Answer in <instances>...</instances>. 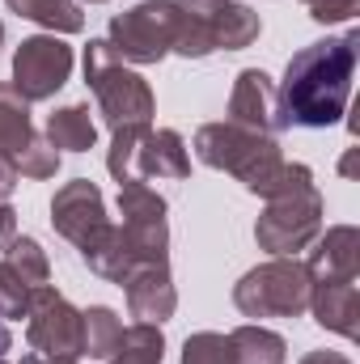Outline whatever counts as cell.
<instances>
[{"instance_id":"obj_17","label":"cell","mask_w":360,"mask_h":364,"mask_svg":"<svg viewBox=\"0 0 360 364\" xmlns=\"http://www.w3.org/2000/svg\"><path fill=\"white\" fill-rule=\"evenodd\" d=\"M81 263L90 267L97 279H110V284H119L123 275L136 267V255H132V242H127V233L119 229V225H110L97 242H93L90 250H81Z\"/></svg>"},{"instance_id":"obj_10","label":"cell","mask_w":360,"mask_h":364,"mask_svg":"<svg viewBox=\"0 0 360 364\" xmlns=\"http://www.w3.org/2000/svg\"><path fill=\"white\" fill-rule=\"evenodd\" d=\"M110 225L115 220L106 216V199H102L97 182L73 178L55 191V199H51V229L64 242H73L77 250H90Z\"/></svg>"},{"instance_id":"obj_13","label":"cell","mask_w":360,"mask_h":364,"mask_svg":"<svg viewBox=\"0 0 360 364\" xmlns=\"http://www.w3.org/2000/svg\"><path fill=\"white\" fill-rule=\"evenodd\" d=\"M305 272L314 284H339L360 275V229L356 225H331L327 233H318L309 242V259Z\"/></svg>"},{"instance_id":"obj_11","label":"cell","mask_w":360,"mask_h":364,"mask_svg":"<svg viewBox=\"0 0 360 364\" xmlns=\"http://www.w3.org/2000/svg\"><path fill=\"white\" fill-rule=\"evenodd\" d=\"M229 123L250 127V132H263V136L284 132L280 97H275V81H271L263 68H242V73L233 77V93H229Z\"/></svg>"},{"instance_id":"obj_7","label":"cell","mask_w":360,"mask_h":364,"mask_svg":"<svg viewBox=\"0 0 360 364\" xmlns=\"http://www.w3.org/2000/svg\"><path fill=\"white\" fill-rule=\"evenodd\" d=\"M179 38V4L174 0H140L110 17L106 43L123 64H162Z\"/></svg>"},{"instance_id":"obj_16","label":"cell","mask_w":360,"mask_h":364,"mask_svg":"<svg viewBox=\"0 0 360 364\" xmlns=\"http://www.w3.org/2000/svg\"><path fill=\"white\" fill-rule=\"evenodd\" d=\"M47 140L51 149L60 153H90L97 144V123H93V110L73 102V106H60L55 114H47Z\"/></svg>"},{"instance_id":"obj_35","label":"cell","mask_w":360,"mask_h":364,"mask_svg":"<svg viewBox=\"0 0 360 364\" xmlns=\"http://www.w3.org/2000/svg\"><path fill=\"white\" fill-rule=\"evenodd\" d=\"M90 4H106V0H90Z\"/></svg>"},{"instance_id":"obj_23","label":"cell","mask_w":360,"mask_h":364,"mask_svg":"<svg viewBox=\"0 0 360 364\" xmlns=\"http://www.w3.org/2000/svg\"><path fill=\"white\" fill-rule=\"evenodd\" d=\"M162 356H166V335H162V326L136 322V326L123 331V339H119L110 364H162Z\"/></svg>"},{"instance_id":"obj_24","label":"cell","mask_w":360,"mask_h":364,"mask_svg":"<svg viewBox=\"0 0 360 364\" xmlns=\"http://www.w3.org/2000/svg\"><path fill=\"white\" fill-rule=\"evenodd\" d=\"M4 255H9L4 263L21 275L30 288H38V284H47V279H51V259H47V250H43L34 237H13V246H9Z\"/></svg>"},{"instance_id":"obj_14","label":"cell","mask_w":360,"mask_h":364,"mask_svg":"<svg viewBox=\"0 0 360 364\" xmlns=\"http://www.w3.org/2000/svg\"><path fill=\"white\" fill-rule=\"evenodd\" d=\"M191 174V157H186V140L174 127H144L136 140V157H132V178H186Z\"/></svg>"},{"instance_id":"obj_4","label":"cell","mask_w":360,"mask_h":364,"mask_svg":"<svg viewBox=\"0 0 360 364\" xmlns=\"http://www.w3.org/2000/svg\"><path fill=\"white\" fill-rule=\"evenodd\" d=\"M81 64H85V85H90L93 97H97V114H102V123H106L110 132H119V127H144V123L153 119L157 97L149 90V81H144L140 73H132V68L110 51L106 38H90Z\"/></svg>"},{"instance_id":"obj_18","label":"cell","mask_w":360,"mask_h":364,"mask_svg":"<svg viewBox=\"0 0 360 364\" xmlns=\"http://www.w3.org/2000/svg\"><path fill=\"white\" fill-rule=\"evenodd\" d=\"M9 13L51 30V34H81L85 30V13L77 0H4Z\"/></svg>"},{"instance_id":"obj_12","label":"cell","mask_w":360,"mask_h":364,"mask_svg":"<svg viewBox=\"0 0 360 364\" xmlns=\"http://www.w3.org/2000/svg\"><path fill=\"white\" fill-rule=\"evenodd\" d=\"M119 288L127 292V309L140 322H170L179 309V288L170 279V263H136L132 272L119 279Z\"/></svg>"},{"instance_id":"obj_3","label":"cell","mask_w":360,"mask_h":364,"mask_svg":"<svg viewBox=\"0 0 360 364\" xmlns=\"http://www.w3.org/2000/svg\"><path fill=\"white\" fill-rule=\"evenodd\" d=\"M179 4V38L174 51L182 60H208L212 51H246L263 21L242 0H174Z\"/></svg>"},{"instance_id":"obj_28","label":"cell","mask_w":360,"mask_h":364,"mask_svg":"<svg viewBox=\"0 0 360 364\" xmlns=\"http://www.w3.org/2000/svg\"><path fill=\"white\" fill-rule=\"evenodd\" d=\"M309 9V17L318 26H339V21H352L360 13V0H301Z\"/></svg>"},{"instance_id":"obj_1","label":"cell","mask_w":360,"mask_h":364,"mask_svg":"<svg viewBox=\"0 0 360 364\" xmlns=\"http://www.w3.org/2000/svg\"><path fill=\"white\" fill-rule=\"evenodd\" d=\"M356 60H360L356 30H348L344 38H322V43L301 47L288 60L284 81L275 85L284 127H309V132L335 127L348 110V97H352Z\"/></svg>"},{"instance_id":"obj_20","label":"cell","mask_w":360,"mask_h":364,"mask_svg":"<svg viewBox=\"0 0 360 364\" xmlns=\"http://www.w3.org/2000/svg\"><path fill=\"white\" fill-rule=\"evenodd\" d=\"M229 352H233V364H284L288 360V343L284 335H275L268 326H238L229 335Z\"/></svg>"},{"instance_id":"obj_21","label":"cell","mask_w":360,"mask_h":364,"mask_svg":"<svg viewBox=\"0 0 360 364\" xmlns=\"http://www.w3.org/2000/svg\"><path fill=\"white\" fill-rule=\"evenodd\" d=\"M34 136L30 127V102L13 90V81H0V157H17L26 140Z\"/></svg>"},{"instance_id":"obj_32","label":"cell","mask_w":360,"mask_h":364,"mask_svg":"<svg viewBox=\"0 0 360 364\" xmlns=\"http://www.w3.org/2000/svg\"><path fill=\"white\" fill-rule=\"evenodd\" d=\"M9 352H13V335H9V326L0 318V364H9Z\"/></svg>"},{"instance_id":"obj_30","label":"cell","mask_w":360,"mask_h":364,"mask_svg":"<svg viewBox=\"0 0 360 364\" xmlns=\"http://www.w3.org/2000/svg\"><path fill=\"white\" fill-rule=\"evenodd\" d=\"M17 178H21V174H17V166H13L9 157H0V203H4L9 195H13V186H17Z\"/></svg>"},{"instance_id":"obj_25","label":"cell","mask_w":360,"mask_h":364,"mask_svg":"<svg viewBox=\"0 0 360 364\" xmlns=\"http://www.w3.org/2000/svg\"><path fill=\"white\" fill-rule=\"evenodd\" d=\"M13 166H17V174H21V178H38V182H43V178H55V170H60V153L51 149V140H47V136H38V132H34V136L26 140V149L13 157Z\"/></svg>"},{"instance_id":"obj_27","label":"cell","mask_w":360,"mask_h":364,"mask_svg":"<svg viewBox=\"0 0 360 364\" xmlns=\"http://www.w3.org/2000/svg\"><path fill=\"white\" fill-rule=\"evenodd\" d=\"M26 305H30V284L9 263H0V318H26Z\"/></svg>"},{"instance_id":"obj_31","label":"cell","mask_w":360,"mask_h":364,"mask_svg":"<svg viewBox=\"0 0 360 364\" xmlns=\"http://www.w3.org/2000/svg\"><path fill=\"white\" fill-rule=\"evenodd\" d=\"M297 364H352V360H348L344 352H327V348H322V352H305Z\"/></svg>"},{"instance_id":"obj_22","label":"cell","mask_w":360,"mask_h":364,"mask_svg":"<svg viewBox=\"0 0 360 364\" xmlns=\"http://www.w3.org/2000/svg\"><path fill=\"white\" fill-rule=\"evenodd\" d=\"M166 212H170V203L149 182L140 178L119 182V216H123V225H166Z\"/></svg>"},{"instance_id":"obj_5","label":"cell","mask_w":360,"mask_h":364,"mask_svg":"<svg viewBox=\"0 0 360 364\" xmlns=\"http://www.w3.org/2000/svg\"><path fill=\"white\" fill-rule=\"evenodd\" d=\"M314 279L297 259H268L233 284V305L246 318H301L309 309Z\"/></svg>"},{"instance_id":"obj_34","label":"cell","mask_w":360,"mask_h":364,"mask_svg":"<svg viewBox=\"0 0 360 364\" xmlns=\"http://www.w3.org/2000/svg\"><path fill=\"white\" fill-rule=\"evenodd\" d=\"M0 51H4V21H0Z\"/></svg>"},{"instance_id":"obj_15","label":"cell","mask_w":360,"mask_h":364,"mask_svg":"<svg viewBox=\"0 0 360 364\" xmlns=\"http://www.w3.org/2000/svg\"><path fill=\"white\" fill-rule=\"evenodd\" d=\"M309 314L322 331L331 335H344V339H356L360 335V288L352 279H339V284H314L309 292Z\"/></svg>"},{"instance_id":"obj_9","label":"cell","mask_w":360,"mask_h":364,"mask_svg":"<svg viewBox=\"0 0 360 364\" xmlns=\"http://www.w3.org/2000/svg\"><path fill=\"white\" fill-rule=\"evenodd\" d=\"M73 77V47L60 34H30L13 51V90L30 106L47 102L68 85Z\"/></svg>"},{"instance_id":"obj_8","label":"cell","mask_w":360,"mask_h":364,"mask_svg":"<svg viewBox=\"0 0 360 364\" xmlns=\"http://www.w3.org/2000/svg\"><path fill=\"white\" fill-rule=\"evenodd\" d=\"M26 348L38 360H81V309L51 284L30 288Z\"/></svg>"},{"instance_id":"obj_26","label":"cell","mask_w":360,"mask_h":364,"mask_svg":"<svg viewBox=\"0 0 360 364\" xmlns=\"http://www.w3.org/2000/svg\"><path fill=\"white\" fill-rule=\"evenodd\" d=\"M182 364H233L229 335H221V331L186 335V343H182Z\"/></svg>"},{"instance_id":"obj_19","label":"cell","mask_w":360,"mask_h":364,"mask_svg":"<svg viewBox=\"0 0 360 364\" xmlns=\"http://www.w3.org/2000/svg\"><path fill=\"white\" fill-rule=\"evenodd\" d=\"M123 339V322L110 305H90L81 309V356L90 360H110Z\"/></svg>"},{"instance_id":"obj_2","label":"cell","mask_w":360,"mask_h":364,"mask_svg":"<svg viewBox=\"0 0 360 364\" xmlns=\"http://www.w3.org/2000/svg\"><path fill=\"white\" fill-rule=\"evenodd\" d=\"M195 157L212 170H225L242 182L250 195L259 199H275L292 186L314 182V170L301 161H284L275 136L238 127V123H203L195 132Z\"/></svg>"},{"instance_id":"obj_6","label":"cell","mask_w":360,"mask_h":364,"mask_svg":"<svg viewBox=\"0 0 360 364\" xmlns=\"http://www.w3.org/2000/svg\"><path fill=\"white\" fill-rule=\"evenodd\" d=\"M322 212H327V203H322L318 182L292 186V191L268 199V208H263V216L255 225L259 250H268L271 259H297L322 233Z\"/></svg>"},{"instance_id":"obj_33","label":"cell","mask_w":360,"mask_h":364,"mask_svg":"<svg viewBox=\"0 0 360 364\" xmlns=\"http://www.w3.org/2000/svg\"><path fill=\"white\" fill-rule=\"evenodd\" d=\"M21 364H77V360H38V356H30V352H26V356H21Z\"/></svg>"},{"instance_id":"obj_29","label":"cell","mask_w":360,"mask_h":364,"mask_svg":"<svg viewBox=\"0 0 360 364\" xmlns=\"http://www.w3.org/2000/svg\"><path fill=\"white\" fill-rule=\"evenodd\" d=\"M13 237H17V212L9 203H0V250H9Z\"/></svg>"}]
</instances>
